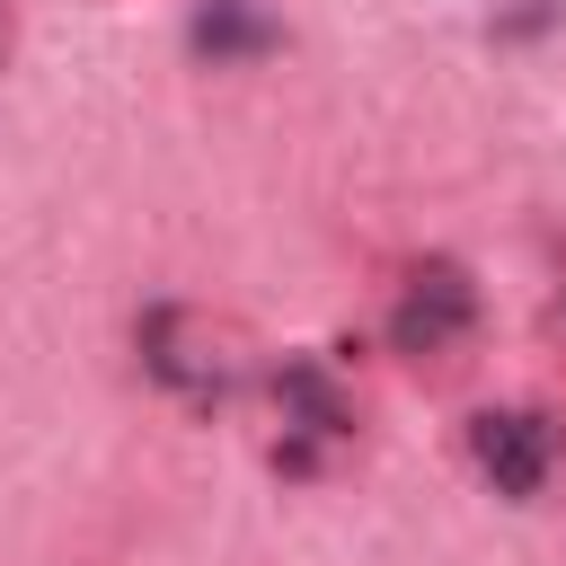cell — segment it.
<instances>
[{"label":"cell","instance_id":"obj_2","mask_svg":"<svg viewBox=\"0 0 566 566\" xmlns=\"http://www.w3.org/2000/svg\"><path fill=\"white\" fill-rule=\"evenodd\" d=\"M469 451L495 478V495H539V478H548V424L531 407H486L469 424Z\"/></svg>","mask_w":566,"mask_h":566},{"label":"cell","instance_id":"obj_1","mask_svg":"<svg viewBox=\"0 0 566 566\" xmlns=\"http://www.w3.org/2000/svg\"><path fill=\"white\" fill-rule=\"evenodd\" d=\"M469 318H478V292H469V274H460V265H424V274L398 292V310H389V336H398L407 354H442V345H460V336H469Z\"/></svg>","mask_w":566,"mask_h":566}]
</instances>
